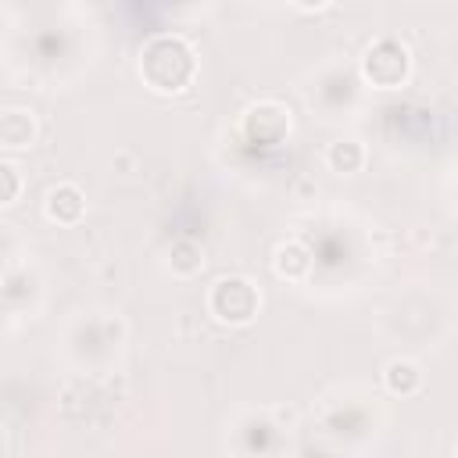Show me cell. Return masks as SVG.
Wrapping results in <instances>:
<instances>
[{
  "label": "cell",
  "mask_w": 458,
  "mask_h": 458,
  "mask_svg": "<svg viewBox=\"0 0 458 458\" xmlns=\"http://www.w3.org/2000/svg\"><path fill=\"white\" fill-rule=\"evenodd\" d=\"M358 93H361V72L347 68V64H329L318 72L315 86H308V100L311 107L326 111V114H340V111H351L358 104Z\"/></svg>",
  "instance_id": "cell-5"
},
{
  "label": "cell",
  "mask_w": 458,
  "mask_h": 458,
  "mask_svg": "<svg viewBox=\"0 0 458 458\" xmlns=\"http://www.w3.org/2000/svg\"><path fill=\"white\" fill-rule=\"evenodd\" d=\"M43 215L54 225H79L86 215V193L75 182H57L43 197Z\"/></svg>",
  "instance_id": "cell-7"
},
{
  "label": "cell",
  "mask_w": 458,
  "mask_h": 458,
  "mask_svg": "<svg viewBox=\"0 0 458 458\" xmlns=\"http://www.w3.org/2000/svg\"><path fill=\"white\" fill-rule=\"evenodd\" d=\"M140 79L161 97L186 93L197 79V50L175 32H157L140 50Z\"/></svg>",
  "instance_id": "cell-1"
},
{
  "label": "cell",
  "mask_w": 458,
  "mask_h": 458,
  "mask_svg": "<svg viewBox=\"0 0 458 458\" xmlns=\"http://www.w3.org/2000/svg\"><path fill=\"white\" fill-rule=\"evenodd\" d=\"M358 72H361V82L372 86V89H401L408 79H411V50L394 39V36H383L376 43L365 47L361 61H358Z\"/></svg>",
  "instance_id": "cell-3"
},
{
  "label": "cell",
  "mask_w": 458,
  "mask_h": 458,
  "mask_svg": "<svg viewBox=\"0 0 458 458\" xmlns=\"http://www.w3.org/2000/svg\"><path fill=\"white\" fill-rule=\"evenodd\" d=\"M39 136V125H36V114L29 107H4L0 111V143L4 150H29Z\"/></svg>",
  "instance_id": "cell-8"
},
{
  "label": "cell",
  "mask_w": 458,
  "mask_h": 458,
  "mask_svg": "<svg viewBox=\"0 0 458 458\" xmlns=\"http://www.w3.org/2000/svg\"><path fill=\"white\" fill-rule=\"evenodd\" d=\"M297 11H326L333 0H290Z\"/></svg>",
  "instance_id": "cell-14"
},
{
  "label": "cell",
  "mask_w": 458,
  "mask_h": 458,
  "mask_svg": "<svg viewBox=\"0 0 458 458\" xmlns=\"http://www.w3.org/2000/svg\"><path fill=\"white\" fill-rule=\"evenodd\" d=\"M240 433H247L250 440L247 444H240V451H247V454H268V451H276L279 447V433H276V426L268 422V419H261V415H247L243 422H240Z\"/></svg>",
  "instance_id": "cell-12"
},
{
  "label": "cell",
  "mask_w": 458,
  "mask_h": 458,
  "mask_svg": "<svg viewBox=\"0 0 458 458\" xmlns=\"http://www.w3.org/2000/svg\"><path fill=\"white\" fill-rule=\"evenodd\" d=\"M422 369L411 361V358H394V361H386L383 365V386H386V394H394V397H411V394H419L422 390Z\"/></svg>",
  "instance_id": "cell-10"
},
{
  "label": "cell",
  "mask_w": 458,
  "mask_h": 458,
  "mask_svg": "<svg viewBox=\"0 0 458 458\" xmlns=\"http://www.w3.org/2000/svg\"><path fill=\"white\" fill-rule=\"evenodd\" d=\"M0 179H4L0 204L11 208V204L18 200V193H21V172H18V165H14V161H4V165H0Z\"/></svg>",
  "instance_id": "cell-13"
},
{
  "label": "cell",
  "mask_w": 458,
  "mask_h": 458,
  "mask_svg": "<svg viewBox=\"0 0 458 458\" xmlns=\"http://www.w3.org/2000/svg\"><path fill=\"white\" fill-rule=\"evenodd\" d=\"M365 161H369V150H365V143L354 140V136L333 140V143L326 147V168L336 172V175H358V172L365 168Z\"/></svg>",
  "instance_id": "cell-9"
},
{
  "label": "cell",
  "mask_w": 458,
  "mask_h": 458,
  "mask_svg": "<svg viewBox=\"0 0 458 458\" xmlns=\"http://www.w3.org/2000/svg\"><path fill=\"white\" fill-rule=\"evenodd\" d=\"M290 125H293L290 122V107H283L279 100H258L240 114V140L247 147L268 150V147L286 143Z\"/></svg>",
  "instance_id": "cell-4"
},
{
  "label": "cell",
  "mask_w": 458,
  "mask_h": 458,
  "mask_svg": "<svg viewBox=\"0 0 458 458\" xmlns=\"http://www.w3.org/2000/svg\"><path fill=\"white\" fill-rule=\"evenodd\" d=\"M315 247H308L304 240H283L272 250V272L286 283H308L315 276Z\"/></svg>",
  "instance_id": "cell-6"
},
{
  "label": "cell",
  "mask_w": 458,
  "mask_h": 458,
  "mask_svg": "<svg viewBox=\"0 0 458 458\" xmlns=\"http://www.w3.org/2000/svg\"><path fill=\"white\" fill-rule=\"evenodd\" d=\"M204 308L222 326H250L261 311V290L247 276H218L208 286Z\"/></svg>",
  "instance_id": "cell-2"
},
{
  "label": "cell",
  "mask_w": 458,
  "mask_h": 458,
  "mask_svg": "<svg viewBox=\"0 0 458 458\" xmlns=\"http://www.w3.org/2000/svg\"><path fill=\"white\" fill-rule=\"evenodd\" d=\"M168 268L172 276L179 279H193L200 268H204V247L193 240V236H179L168 250Z\"/></svg>",
  "instance_id": "cell-11"
}]
</instances>
